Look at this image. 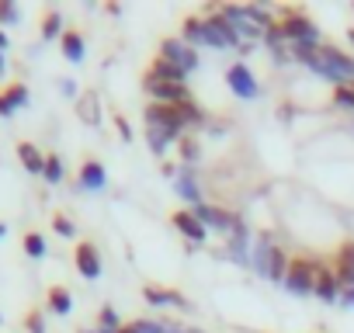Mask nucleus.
Segmentation results:
<instances>
[{
    "label": "nucleus",
    "instance_id": "obj_1",
    "mask_svg": "<svg viewBox=\"0 0 354 333\" xmlns=\"http://www.w3.org/2000/svg\"><path fill=\"white\" fill-rule=\"evenodd\" d=\"M146 122H153V125H160V129H167L170 135H177L188 122H185V111H181V104H149L146 108Z\"/></svg>",
    "mask_w": 354,
    "mask_h": 333
},
{
    "label": "nucleus",
    "instance_id": "obj_2",
    "mask_svg": "<svg viewBox=\"0 0 354 333\" xmlns=\"http://www.w3.org/2000/svg\"><path fill=\"white\" fill-rule=\"evenodd\" d=\"M205 42L209 46H216V49H230V46H236L240 42V35H236V28L230 25V18L219 11V15H212L209 21H205Z\"/></svg>",
    "mask_w": 354,
    "mask_h": 333
},
{
    "label": "nucleus",
    "instance_id": "obj_3",
    "mask_svg": "<svg viewBox=\"0 0 354 333\" xmlns=\"http://www.w3.org/2000/svg\"><path fill=\"white\" fill-rule=\"evenodd\" d=\"M316 278H319L316 264H309V260H292L285 285H288L295 295H306V292H316Z\"/></svg>",
    "mask_w": 354,
    "mask_h": 333
},
{
    "label": "nucleus",
    "instance_id": "obj_4",
    "mask_svg": "<svg viewBox=\"0 0 354 333\" xmlns=\"http://www.w3.org/2000/svg\"><path fill=\"white\" fill-rule=\"evenodd\" d=\"M160 56L170 59V63H177L181 70H195V66H198V53H195L185 39H167V42L160 46Z\"/></svg>",
    "mask_w": 354,
    "mask_h": 333
},
{
    "label": "nucleus",
    "instance_id": "obj_5",
    "mask_svg": "<svg viewBox=\"0 0 354 333\" xmlns=\"http://www.w3.org/2000/svg\"><path fill=\"white\" fill-rule=\"evenodd\" d=\"M146 91L160 101V104H181V101H188V91H185V84H170V80H156V77H149L146 73Z\"/></svg>",
    "mask_w": 354,
    "mask_h": 333
},
{
    "label": "nucleus",
    "instance_id": "obj_6",
    "mask_svg": "<svg viewBox=\"0 0 354 333\" xmlns=\"http://www.w3.org/2000/svg\"><path fill=\"white\" fill-rule=\"evenodd\" d=\"M226 80H230L233 94H240V97H257V80H254V73L247 70V63H236V66H230Z\"/></svg>",
    "mask_w": 354,
    "mask_h": 333
},
{
    "label": "nucleus",
    "instance_id": "obj_7",
    "mask_svg": "<svg viewBox=\"0 0 354 333\" xmlns=\"http://www.w3.org/2000/svg\"><path fill=\"white\" fill-rule=\"evenodd\" d=\"M73 260H77V271L84 274V278H101V254H97V247L94 243H80L77 247V254H73Z\"/></svg>",
    "mask_w": 354,
    "mask_h": 333
},
{
    "label": "nucleus",
    "instance_id": "obj_8",
    "mask_svg": "<svg viewBox=\"0 0 354 333\" xmlns=\"http://www.w3.org/2000/svg\"><path fill=\"white\" fill-rule=\"evenodd\" d=\"M21 104H28V87L25 84H8L4 91H0V118L15 115Z\"/></svg>",
    "mask_w": 354,
    "mask_h": 333
},
{
    "label": "nucleus",
    "instance_id": "obj_9",
    "mask_svg": "<svg viewBox=\"0 0 354 333\" xmlns=\"http://www.w3.org/2000/svg\"><path fill=\"white\" fill-rule=\"evenodd\" d=\"M174 226L181 229L185 236H192L195 243H202V240H205V233H209V229H205V222H202V219H198L195 212H188V209L174 212Z\"/></svg>",
    "mask_w": 354,
    "mask_h": 333
},
{
    "label": "nucleus",
    "instance_id": "obj_10",
    "mask_svg": "<svg viewBox=\"0 0 354 333\" xmlns=\"http://www.w3.org/2000/svg\"><path fill=\"white\" fill-rule=\"evenodd\" d=\"M337 281H340V288H351L354 285V243H347V247H340V254H337Z\"/></svg>",
    "mask_w": 354,
    "mask_h": 333
},
{
    "label": "nucleus",
    "instance_id": "obj_11",
    "mask_svg": "<svg viewBox=\"0 0 354 333\" xmlns=\"http://www.w3.org/2000/svg\"><path fill=\"white\" fill-rule=\"evenodd\" d=\"M185 73H188V70H181L177 63H170V59H163V56H156V59H153V70H149V77L170 80V84H185Z\"/></svg>",
    "mask_w": 354,
    "mask_h": 333
},
{
    "label": "nucleus",
    "instance_id": "obj_12",
    "mask_svg": "<svg viewBox=\"0 0 354 333\" xmlns=\"http://www.w3.org/2000/svg\"><path fill=\"white\" fill-rule=\"evenodd\" d=\"M18 156L28 174H46V156L35 149V142H18Z\"/></svg>",
    "mask_w": 354,
    "mask_h": 333
},
{
    "label": "nucleus",
    "instance_id": "obj_13",
    "mask_svg": "<svg viewBox=\"0 0 354 333\" xmlns=\"http://www.w3.org/2000/svg\"><path fill=\"white\" fill-rule=\"evenodd\" d=\"M264 271H268L274 281H285V278H288V260H285V250L271 247V250H268V260H264Z\"/></svg>",
    "mask_w": 354,
    "mask_h": 333
},
{
    "label": "nucleus",
    "instance_id": "obj_14",
    "mask_svg": "<svg viewBox=\"0 0 354 333\" xmlns=\"http://www.w3.org/2000/svg\"><path fill=\"white\" fill-rule=\"evenodd\" d=\"M80 184L91 188V191H97V188L104 184V166H101L97 160H87V163L80 166Z\"/></svg>",
    "mask_w": 354,
    "mask_h": 333
},
{
    "label": "nucleus",
    "instance_id": "obj_15",
    "mask_svg": "<svg viewBox=\"0 0 354 333\" xmlns=\"http://www.w3.org/2000/svg\"><path fill=\"white\" fill-rule=\"evenodd\" d=\"M84 53H87V46H84V39H80V32H63V56L70 59V63H80L84 59Z\"/></svg>",
    "mask_w": 354,
    "mask_h": 333
},
{
    "label": "nucleus",
    "instance_id": "obj_16",
    "mask_svg": "<svg viewBox=\"0 0 354 333\" xmlns=\"http://www.w3.org/2000/svg\"><path fill=\"white\" fill-rule=\"evenodd\" d=\"M316 295H319L323 302H333V298L340 295V281H337V274L319 271V278H316Z\"/></svg>",
    "mask_w": 354,
    "mask_h": 333
},
{
    "label": "nucleus",
    "instance_id": "obj_17",
    "mask_svg": "<svg viewBox=\"0 0 354 333\" xmlns=\"http://www.w3.org/2000/svg\"><path fill=\"white\" fill-rule=\"evenodd\" d=\"M77 111H80V118H84L87 125H97V122H101V104H97V94H84V97L77 101Z\"/></svg>",
    "mask_w": 354,
    "mask_h": 333
},
{
    "label": "nucleus",
    "instance_id": "obj_18",
    "mask_svg": "<svg viewBox=\"0 0 354 333\" xmlns=\"http://www.w3.org/2000/svg\"><path fill=\"white\" fill-rule=\"evenodd\" d=\"M49 309L59 312V316H66V312L73 309V295H70L63 285H53V288H49Z\"/></svg>",
    "mask_w": 354,
    "mask_h": 333
},
{
    "label": "nucleus",
    "instance_id": "obj_19",
    "mask_svg": "<svg viewBox=\"0 0 354 333\" xmlns=\"http://www.w3.org/2000/svg\"><path fill=\"white\" fill-rule=\"evenodd\" d=\"M146 139H149V149H153V153L160 156V153L167 149V142H170L174 135H170L167 129H160V125H153V122H146Z\"/></svg>",
    "mask_w": 354,
    "mask_h": 333
},
{
    "label": "nucleus",
    "instance_id": "obj_20",
    "mask_svg": "<svg viewBox=\"0 0 354 333\" xmlns=\"http://www.w3.org/2000/svg\"><path fill=\"white\" fill-rule=\"evenodd\" d=\"M59 28H63L59 11H46V18H42V39H56V35H63Z\"/></svg>",
    "mask_w": 354,
    "mask_h": 333
},
{
    "label": "nucleus",
    "instance_id": "obj_21",
    "mask_svg": "<svg viewBox=\"0 0 354 333\" xmlns=\"http://www.w3.org/2000/svg\"><path fill=\"white\" fill-rule=\"evenodd\" d=\"M46 181H53V184H59L63 181V160L56 156V153H49L46 156V174H42Z\"/></svg>",
    "mask_w": 354,
    "mask_h": 333
},
{
    "label": "nucleus",
    "instance_id": "obj_22",
    "mask_svg": "<svg viewBox=\"0 0 354 333\" xmlns=\"http://www.w3.org/2000/svg\"><path fill=\"white\" fill-rule=\"evenodd\" d=\"M25 254L28 257H46V240H42V233H25Z\"/></svg>",
    "mask_w": 354,
    "mask_h": 333
},
{
    "label": "nucleus",
    "instance_id": "obj_23",
    "mask_svg": "<svg viewBox=\"0 0 354 333\" xmlns=\"http://www.w3.org/2000/svg\"><path fill=\"white\" fill-rule=\"evenodd\" d=\"M333 101L344 104V108H354V80H340L337 91H333Z\"/></svg>",
    "mask_w": 354,
    "mask_h": 333
},
{
    "label": "nucleus",
    "instance_id": "obj_24",
    "mask_svg": "<svg viewBox=\"0 0 354 333\" xmlns=\"http://www.w3.org/2000/svg\"><path fill=\"white\" fill-rule=\"evenodd\" d=\"M146 298L153 305H163V302H174V305H185V298L177 295V292H160V288H146Z\"/></svg>",
    "mask_w": 354,
    "mask_h": 333
},
{
    "label": "nucleus",
    "instance_id": "obj_25",
    "mask_svg": "<svg viewBox=\"0 0 354 333\" xmlns=\"http://www.w3.org/2000/svg\"><path fill=\"white\" fill-rule=\"evenodd\" d=\"M185 42H205V21L188 18L185 21Z\"/></svg>",
    "mask_w": 354,
    "mask_h": 333
},
{
    "label": "nucleus",
    "instance_id": "obj_26",
    "mask_svg": "<svg viewBox=\"0 0 354 333\" xmlns=\"http://www.w3.org/2000/svg\"><path fill=\"white\" fill-rule=\"evenodd\" d=\"M18 21V8L8 4V0H0V25H15Z\"/></svg>",
    "mask_w": 354,
    "mask_h": 333
},
{
    "label": "nucleus",
    "instance_id": "obj_27",
    "mask_svg": "<svg viewBox=\"0 0 354 333\" xmlns=\"http://www.w3.org/2000/svg\"><path fill=\"white\" fill-rule=\"evenodd\" d=\"M53 226H56V233H59V236H73V222H70L63 212H56V216H53Z\"/></svg>",
    "mask_w": 354,
    "mask_h": 333
},
{
    "label": "nucleus",
    "instance_id": "obj_28",
    "mask_svg": "<svg viewBox=\"0 0 354 333\" xmlns=\"http://www.w3.org/2000/svg\"><path fill=\"white\" fill-rule=\"evenodd\" d=\"M101 330H118V316H115V309H101Z\"/></svg>",
    "mask_w": 354,
    "mask_h": 333
},
{
    "label": "nucleus",
    "instance_id": "obj_29",
    "mask_svg": "<svg viewBox=\"0 0 354 333\" xmlns=\"http://www.w3.org/2000/svg\"><path fill=\"white\" fill-rule=\"evenodd\" d=\"M181 156H185V160H195V156H198V142H195V139H185V142H181Z\"/></svg>",
    "mask_w": 354,
    "mask_h": 333
},
{
    "label": "nucleus",
    "instance_id": "obj_30",
    "mask_svg": "<svg viewBox=\"0 0 354 333\" xmlns=\"http://www.w3.org/2000/svg\"><path fill=\"white\" fill-rule=\"evenodd\" d=\"M25 323H28V330H32V333H46V323H42V316H39V312H28V319H25Z\"/></svg>",
    "mask_w": 354,
    "mask_h": 333
},
{
    "label": "nucleus",
    "instance_id": "obj_31",
    "mask_svg": "<svg viewBox=\"0 0 354 333\" xmlns=\"http://www.w3.org/2000/svg\"><path fill=\"white\" fill-rule=\"evenodd\" d=\"M115 125H118V132H122V139H132V129H129V122H125L122 115L115 118Z\"/></svg>",
    "mask_w": 354,
    "mask_h": 333
},
{
    "label": "nucleus",
    "instance_id": "obj_32",
    "mask_svg": "<svg viewBox=\"0 0 354 333\" xmlns=\"http://www.w3.org/2000/svg\"><path fill=\"white\" fill-rule=\"evenodd\" d=\"M181 191H185L192 202H198V191H195V184H192V181H181Z\"/></svg>",
    "mask_w": 354,
    "mask_h": 333
},
{
    "label": "nucleus",
    "instance_id": "obj_33",
    "mask_svg": "<svg viewBox=\"0 0 354 333\" xmlns=\"http://www.w3.org/2000/svg\"><path fill=\"white\" fill-rule=\"evenodd\" d=\"M344 302H347V305H354V285H351V288H344Z\"/></svg>",
    "mask_w": 354,
    "mask_h": 333
},
{
    "label": "nucleus",
    "instance_id": "obj_34",
    "mask_svg": "<svg viewBox=\"0 0 354 333\" xmlns=\"http://www.w3.org/2000/svg\"><path fill=\"white\" fill-rule=\"evenodd\" d=\"M8 46H11V39H8V35H4V32H0V53H4V49H8Z\"/></svg>",
    "mask_w": 354,
    "mask_h": 333
},
{
    "label": "nucleus",
    "instance_id": "obj_35",
    "mask_svg": "<svg viewBox=\"0 0 354 333\" xmlns=\"http://www.w3.org/2000/svg\"><path fill=\"white\" fill-rule=\"evenodd\" d=\"M0 77H4V53H0Z\"/></svg>",
    "mask_w": 354,
    "mask_h": 333
},
{
    "label": "nucleus",
    "instance_id": "obj_36",
    "mask_svg": "<svg viewBox=\"0 0 354 333\" xmlns=\"http://www.w3.org/2000/svg\"><path fill=\"white\" fill-rule=\"evenodd\" d=\"M4 233H8V226H4V222H0V236H4Z\"/></svg>",
    "mask_w": 354,
    "mask_h": 333
},
{
    "label": "nucleus",
    "instance_id": "obj_37",
    "mask_svg": "<svg viewBox=\"0 0 354 333\" xmlns=\"http://www.w3.org/2000/svg\"><path fill=\"white\" fill-rule=\"evenodd\" d=\"M351 46H354V32H351Z\"/></svg>",
    "mask_w": 354,
    "mask_h": 333
}]
</instances>
